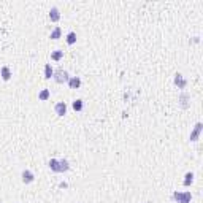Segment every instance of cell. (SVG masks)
Wrapping results in <instances>:
<instances>
[{
	"instance_id": "14",
	"label": "cell",
	"mask_w": 203,
	"mask_h": 203,
	"mask_svg": "<svg viewBox=\"0 0 203 203\" xmlns=\"http://www.w3.org/2000/svg\"><path fill=\"white\" fill-rule=\"evenodd\" d=\"M59 165H60V173H62V171H68V170H70V165H68V160H67V159L59 160Z\"/></svg>"
},
{
	"instance_id": "4",
	"label": "cell",
	"mask_w": 203,
	"mask_h": 203,
	"mask_svg": "<svg viewBox=\"0 0 203 203\" xmlns=\"http://www.w3.org/2000/svg\"><path fill=\"white\" fill-rule=\"evenodd\" d=\"M33 179H35V176H33V173H32L30 170H24V171H22V183H24V184L33 183Z\"/></svg>"
},
{
	"instance_id": "12",
	"label": "cell",
	"mask_w": 203,
	"mask_h": 203,
	"mask_svg": "<svg viewBox=\"0 0 203 203\" xmlns=\"http://www.w3.org/2000/svg\"><path fill=\"white\" fill-rule=\"evenodd\" d=\"M54 76V70H52V67H51V64H46V67H45V78H52Z\"/></svg>"
},
{
	"instance_id": "8",
	"label": "cell",
	"mask_w": 203,
	"mask_h": 203,
	"mask_svg": "<svg viewBox=\"0 0 203 203\" xmlns=\"http://www.w3.org/2000/svg\"><path fill=\"white\" fill-rule=\"evenodd\" d=\"M200 132H201V124L198 122L197 125H195L194 132L191 134V141H197V140H198V137H200Z\"/></svg>"
},
{
	"instance_id": "15",
	"label": "cell",
	"mask_w": 203,
	"mask_h": 203,
	"mask_svg": "<svg viewBox=\"0 0 203 203\" xmlns=\"http://www.w3.org/2000/svg\"><path fill=\"white\" fill-rule=\"evenodd\" d=\"M49 95H51V94H49V90H48V89H43V90H41V92L38 94V99L45 102V100L49 99Z\"/></svg>"
},
{
	"instance_id": "9",
	"label": "cell",
	"mask_w": 203,
	"mask_h": 203,
	"mask_svg": "<svg viewBox=\"0 0 203 203\" xmlns=\"http://www.w3.org/2000/svg\"><path fill=\"white\" fill-rule=\"evenodd\" d=\"M0 76H2V80H3V81H8V80L11 78L10 68H8V67H2V70H0Z\"/></svg>"
},
{
	"instance_id": "19",
	"label": "cell",
	"mask_w": 203,
	"mask_h": 203,
	"mask_svg": "<svg viewBox=\"0 0 203 203\" xmlns=\"http://www.w3.org/2000/svg\"><path fill=\"white\" fill-rule=\"evenodd\" d=\"M192 181H194V173H187L186 174V179H184V186L192 184Z\"/></svg>"
},
{
	"instance_id": "3",
	"label": "cell",
	"mask_w": 203,
	"mask_h": 203,
	"mask_svg": "<svg viewBox=\"0 0 203 203\" xmlns=\"http://www.w3.org/2000/svg\"><path fill=\"white\" fill-rule=\"evenodd\" d=\"M54 111H56V114H57V116H64V114H67V105L64 102H59L54 107Z\"/></svg>"
},
{
	"instance_id": "1",
	"label": "cell",
	"mask_w": 203,
	"mask_h": 203,
	"mask_svg": "<svg viewBox=\"0 0 203 203\" xmlns=\"http://www.w3.org/2000/svg\"><path fill=\"white\" fill-rule=\"evenodd\" d=\"M191 198H192V195L191 192H174L173 194V200H176L178 203H191Z\"/></svg>"
},
{
	"instance_id": "2",
	"label": "cell",
	"mask_w": 203,
	"mask_h": 203,
	"mask_svg": "<svg viewBox=\"0 0 203 203\" xmlns=\"http://www.w3.org/2000/svg\"><path fill=\"white\" fill-rule=\"evenodd\" d=\"M52 78L56 80V83H59V84H62V83H68L70 76H68V73L65 72V70H57V72L54 73V76H52Z\"/></svg>"
},
{
	"instance_id": "17",
	"label": "cell",
	"mask_w": 203,
	"mask_h": 203,
	"mask_svg": "<svg viewBox=\"0 0 203 203\" xmlns=\"http://www.w3.org/2000/svg\"><path fill=\"white\" fill-rule=\"evenodd\" d=\"M60 33H62L60 27H56V29L51 32V40H57V38H60Z\"/></svg>"
},
{
	"instance_id": "13",
	"label": "cell",
	"mask_w": 203,
	"mask_h": 203,
	"mask_svg": "<svg viewBox=\"0 0 203 203\" xmlns=\"http://www.w3.org/2000/svg\"><path fill=\"white\" fill-rule=\"evenodd\" d=\"M72 107H73V110L75 111H83V108H84V105H83V100H73V103H72Z\"/></svg>"
},
{
	"instance_id": "16",
	"label": "cell",
	"mask_w": 203,
	"mask_h": 203,
	"mask_svg": "<svg viewBox=\"0 0 203 203\" xmlns=\"http://www.w3.org/2000/svg\"><path fill=\"white\" fill-rule=\"evenodd\" d=\"M67 43H68V45H75V43H76V33H75V32H70V33L67 35Z\"/></svg>"
},
{
	"instance_id": "6",
	"label": "cell",
	"mask_w": 203,
	"mask_h": 203,
	"mask_svg": "<svg viewBox=\"0 0 203 203\" xmlns=\"http://www.w3.org/2000/svg\"><path fill=\"white\" fill-rule=\"evenodd\" d=\"M174 84H176L179 89H186V86H187V81L183 78V75H176V76H174Z\"/></svg>"
},
{
	"instance_id": "18",
	"label": "cell",
	"mask_w": 203,
	"mask_h": 203,
	"mask_svg": "<svg viewBox=\"0 0 203 203\" xmlns=\"http://www.w3.org/2000/svg\"><path fill=\"white\" fill-rule=\"evenodd\" d=\"M62 57H64V51H54L51 54V59L52 60H60Z\"/></svg>"
},
{
	"instance_id": "10",
	"label": "cell",
	"mask_w": 203,
	"mask_h": 203,
	"mask_svg": "<svg viewBox=\"0 0 203 203\" xmlns=\"http://www.w3.org/2000/svg\"><path fill=\"white\" fill-rule=\"evenodd\" d=\"M49 168L56 173H60V165H59V160H56V159H51L49 160Z\"/></svg>"
},
{
	"instance_id": "5",
	"label": "cell",
	"mask_w": 203,
	"mask_h": 203,
	"mask_svg": "<svg viewBox=\"0 0 203 203\" xmlns=\"http://www.w3.org/2000/svg\"><path fill=\"white\" fill-rule=\"evenodd\" d=\"M68 86L70 89H78L81 86V80H80V76H70V80H68Z\"/></svg>"
},
{
	"instance_id": "7",
	"label": "cell",
	"mask_w": 203,
	"mask_h": 203,
	"mask_svg": "<svg viewBox=\"0 0 203 203\" xmlns=\"http://www.w3.org/2000/svg\"><path fill=\"white\" fill-rule=\"evenodd\" d=\"M49 19L52 21V22H57V21L60 19V11H59V8H51V11H49Z\"/></svg>"
},
{
	"instance_id": "11",
	"label": "cell",
	"mask_w": 203,
	"mask_h": 203,
	"mask_svg": "<svg viewBox=\"0 0 203 203\" xmlns=\"http://www.w3.org/2000/svg\"><path fill=\"white\" fill-rule=\"evenodd\" d=\"M187 100H191V95L183 92V94H181V97H179V102H181V107H183V108H187V105H189Z\"/></svg>"
}]
</instances>
